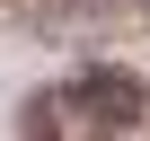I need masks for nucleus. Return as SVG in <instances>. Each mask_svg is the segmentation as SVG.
Instances as JSON below:
<instances>
[{
	"label": "nucleus",
	"mask_w": 150,
	"mask_h": 141,
	"mask_svg": "<svg viewBox=\"0 0 150 141\" xmlns=\"http://www.w3.org/2000/svg\"><path fill=\"white\" fill-rule=\"evenodd\" d=\"M71 106H80L97 132H132L141 115H150V88L132 80V70H115V62H97V70H80L71 80Z\"/></svg>",
	"instance_id": "f257e3e1"
}]
</instances>
